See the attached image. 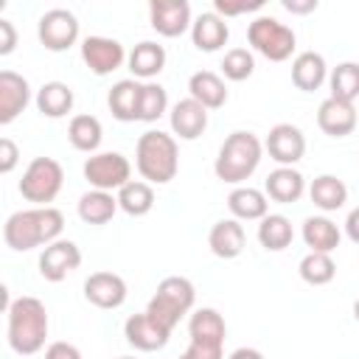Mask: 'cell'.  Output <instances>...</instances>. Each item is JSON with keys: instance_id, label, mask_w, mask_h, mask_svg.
Segmentation results:
<instances>
[{"instance_id": "836d02e7", "label": "cell", "mask_w": 359, "mask_h": 359, "mask_svg": "<svg viewBox=\"0 0 359 359\" xmlns=\"http://www.w3.org/2000/svg\"><path fill=\"white\" fill-rule=\"evenodd\" d=\"M115 196H118V208L129 216H146L154 208V188L143 180H129Z\"/></svg>"}, {"instance_id": "d590c367", "label": "cell", "mask_w": 359, "mask_h": 359, "mask_svg": "<svg viewBox=\"0 0 359 359\" xmlns=\"http://www.w3.org/2000/svg\"><path fill=\"white\" fill-rule=\"evenodd\" d=\"M297 272L309 286H325L337 278V264L328 252H309L300 258Z\"/></svg>"}, {"instance_id": "cb8c5ba5", "label": "cell", "mask_w": 359, "mask_h": 359, "mask_svg": "<svg viewBox=\"0 0 359 359\" xmlns=\"http://www.w3.org/2000/svg\"><path fill=\"white\" fill-rule=\"evenodd\" d=\"M188 95L199 101L205 109H219L227 104V84L213 70H196L188 79Z\"/></svg>"}, {"instance_id": "b9f144b4", "label": "cell", "mask_w": 359, "mask_h": 359, "mask_svg": "<svg viewBox=\"0 0 359 359\" xmlns=\"http://www.w3.org/2000/svg\"><path fill=\"white\" fill-rule=\"evenodd\" d=\"M180 359H222V345H205V342H191Z\"/></svg>"}, {"instance_id": "7c38bea8", "label": "cell", "mask_w": 359, "mask_h": 359, "mask_svg": "<svg viewBox=\"0 0 359 359\" xmlns=\"http://www.w3.org/2000/svg\"><path fill=\"white\" fill-rule=\"evenodd\" d=\"M264 151L278 165H294L306 154V135L294 123H275L264 140Z\"/></svg>"}, {"instance_id": "d6986e66", "label": "cell", "mask_w": 359, "mask_h": 359, "mask_svg": "<svg viewBox=\"0 0 359 359\" xmlns=\"http://www.w3.org/2000/svg\"><path fill=\"white\" fill-rule=\"evenodd\" d=\"M264 194L272 202L292 205L306 194V177L294 165H278L275 171H269L266 182H264Z\"/></svg>"}, {"instance_id": "74e56055", "label": "cell", "mask_w": 359, "mask_h": 359, "mask_svg": "<svg viewBox=\"0 0 359 359\" xmlns=\"http://www.w3.org/2000/svg\"><path fill=\"white\" fill-rule=\"evenodd\" d=\"M252 70H255V59L247 48H230L222 59V73L230 81H244L252 76Z\"/></svg>"}, {"instance_id": "83f0119b", "label": "cell", "mask_w": 359, "mask_h": 359, "mask_svg": "<svg viewBox=\"0 0 359 359\" xmlns=\"http://www.w3.org/2000/svg\"><path fill=\"white\" fill-rule=\"evenodd\" d=\"M188 334H191V342L224 345L227 323L216 309H196L191 314V320H188Z\"/></svg>"}, {"instance_id": "7bdbcfd3", "label": "cell", "mask_w": 359, "mask_h": 359, "mask_svg": "<svg viewBox=\"0 0 359 359\" xmlns=\"http://www.w3.org/2000/svg\"><path fill=\"white\" fill-rule=\"evenodd\" d=\"M17 48V28L11 20H0V56H8Z\"/></svg>"}, {"instance_id": "5b68a950", "label": "cell", "mask_w": 359, "mask_h": 359, "mask_svg": "<svg viewBox=\"0 0 359 359\" xmlns=\"http://www.w3.org/2000/svg\"><path fill=\"white\" fill-rule=\"evenodd\" d=\"M196 303V289L188 278L182 275H168L157 283V292L151 294L149 306H146V314L163 325L165 331H174L177 323L194 309Z\"/></svg>"}, {"instance_id": "60d3db41", "label": "cell", "mask_w": 359, "mask_h": 359, "mask_svg": "<svg viewBox=\"0 0 359 359\" xmlns=\"http://www.w3.org/2000/svg\"><path fill=\"white\" fill-rule=\"evenodd\" d=\"M45 359H84L81 351L73 345V342H65V339H56L45 348Z\"/></svg>"}, {"instance_id": "ba28073f", "label": "cell", "mask_w": 359, "mask_h": 359, "mask_svg": "<svg viewBox=\"0 0 359 359\" xmlns=\"http://www.w3.org/2000/svg\"><path fill=\"white\" fill-rule=\"evenodd\" d=\"M84 180L95 191H121L132 180V163L121 151H95L84 160Z\"/></svg>"}, {"instance_id": "f6af8a7d", "label": "cell", "mask_w": 359, "mask_h": 359, "mask_svg": "<svg viewBox=\"0 0 359 359\" xmlns=\"http://www.w3.org/2000/svg\"><path fill=\"white\" fill-rule=\"evenodd\" d=\"M345 236H348L353 244H359V208H353V210L348 213V219H345Z\"/></svg>"}, {"instance_id": "f35d334b", "label": "cell", "mask_w": 359, "mask_h": 359, "mask_svg": "<svg viewBox=\"0 0 359 359\" xmlns=\"http://www.w3.org/2000/svg\"><path fill=\"white\" fill-rule=\"evenodd\" d=\"M264 8V0H213V11L227 20V17H238V14H247V11H258Z\"/></svg>"}, {"instance_id": "277c9868", "label": "cell", "mask_w": 359, "mask_h": 359, "mask_svg": "<svg viewBox=\"0 0 359 359\" xmlns=\"http://www.w3.org/2000/svg\"><path fill=\"white\" fill-rule=\"evenodd\" d=\"M261 157H264V143L258 140V135L238 129V132H230L224 137V143L219 146L213 171L222 182L241 185L244 180H250L255 174Z\"/></svg>"}, {"instance_id": "7a4b0ae2", "label": "cell", "mask_w": 359, "mask_h": 359, "mask_svg": "<svg viewBox=\"0 0 359 359\" xmlns=\"http://www.w3.org/2000/svg\"><path fill=\"white\" fill-rule=\"evenodd\" d=\"M8 348L20 356H34L45 348L48 339V311L39 297L22 294L11 300L8 311Z\"/></svg>"}, {"instance_id": "484cf974", "label": "cell", "mask_w": 359, "mask_h": 359, "mask_svg": "<svg viewBox=\"0 0 359 359\" xmlns=\"http://www.w3.org/2000/svg\"><path fill=\"white\" fill-rule=\"evenodd\" d=\"M300 236H303L309 252H328V255H331V252L339 247V241H342L339 227H337L328 216H309V219L303 222Z\"/></svg>"}, {"instance_id": "8fae6325", "label": "cell", "mask_w": 359, "mask_h": 359, "mask_svg": "<svg viewBox=\"0 0 359 359\" xmlns=\"http://www.w3.org/2000/svg\"><path fill=\"white\" fill-rule=\"evenodd\" d=\"M79 266H81V250L70 238H59V241L42 247V252H39V275L50 283L65 280Z\"/></svg>"}, {"instance_id": "ab89813d", "label": "cell", "mask_w": 359, "mask_h": 359, "mask_svg": "<svg viewBox=\"0 0 359 359\" xmlns=\"http://www.w3.org/2000/svg\"><path fill=\"white\" fill-rule=\"evenodd\" d=\"M17 160H20L17 143H14L11 137H3V140H0V174H11L14 165H17Z\"/></svg>"}, {"instance_id": "d6a6232c", "label": "cell", "mask_w": 359, "mask_h": 359, "mask_svg": "<svg viewBox=\"0 0 359 359\" xmlns=\"http://www.w3.org/2000/svg\"><path fill=\"white\" fill-rule=\"evenodd\" d=\"M294 238V230H292V222L283 216V213H266L258 224V241L264 250L269 252H280L292 244Z\"/></svg>"}, {"instance_id": "7402d4cb", "label": "cell", "mask_w": 359, "mask_h": 359, "mask_svg": "<svg viewBox=\"0 0 359 359\" xmlns=\"http://www.w3.org/2000/svg\"><path fill=\"white\" fill-rule=\"evenodd\" d=\"M227 208H230L233 219H238V222H261L269 213V199L258 188L236 185L227 196Z\"/></svg>"}, {"instance_id": "e575fe53", "label": "cell", "mask_w": 359, "mask_h": 359, "mask_svg": "<svg viewBox=\"0 0 359 359\" xmlns=\"http://www.w3.org/2000/svg\"><path fill=\"white\" fill-rule=\"evenodd\" d=\"M331 98L353 104L359 98V62H339L328 76Z\"/></svg>"}, {"instance_id": "5bb4252c", "label": "cell", "mask_w": 359, "mask_h": 359, "mask_svg": "<svg viewBox=\"0 0 359 359\" xmlns=\"http://www.w3.org/2000/svg\"><path fill=\"white\" fill-rule=\"evenodd\" d=\"M126 280L115 272H93L84 280V297L95 309H121L126 303Z\"/></svg>"}, {"instance_id": "4dcf8cb0", "label": "cell", "mask_w": 359, "mask_h": 359, "mask_svg": "<svg viewBox=\"0 0 359 359\" xmlns=\"http://www.w3.org/2000/svg\"><path fill=\"white\" fill-rule=\"evenodd\" d=\"M118 210V196L109 191H87L79 199V219L84 224H107Z\"/></svg>"}, {"instance_id": "44dd1931", "label": "cell", "mask_w": 359, "mask_h": 359, "mask_svg": "<svg viewBox=\"0 0 359 359\" xmlns=\"http://www.w3.org/2000/svg\"><path fill=\"white\" fill-rule=\"evenodd\" d=\"M227 36H230V28L216 11L199 14L191 25V42H194L196 50H205V53H213V50L224 48Z\"/></svg>"}, {"instance_id": "ffe728a7", "label": "cell", "mask_w": 359, "mask_h": 359, "mask_svg": "<svg viewBox=\"0 0 359 359\" xmlns=\"http://www.w3.org/2000/svg\"><path fill=\"white\" fill-rule=\"evenodd\" d=\"M244 244H247V236H244V227L238 219H219L210 233H208V247L216 258H238L244 252Z\"/></svg>"}, {"instance_id": "4316f807", "label": "cell", "mask_w": 359, "mask_h": 359, "mask_svg": "<svg viewBox=\"0 0 359 359\" xmlns=\"http://www.w3.org/2000/svg\"><path fill=\"white\" fill-rule=\"evenodd\" d=\"M129 70L135 79H146L151 81L154 76H160V70L165 67V48L146 39V42H137L132 50H129V59H126Z\"/></svg>"}, {"instance_id": "6da1fadb", "label": "cell", "mask_w": 359, "mask_h": 359, "mask_svg": "<svg viewBox=\"0 0 359 359\" xmlns=\"http://www.w3.org/2000/svg\"><path fill=\"white\" fill-rule=\"evenodd\" d=\"M65 230V216L59 208H28V210H17L6 219L3 224V241L6 247H11L14 252H28L36 247H48L53 241H59Z\"/></svg>"}, {"instance_id": "52a82bcc", "label": "cell", "mask_w": 359, "mask_h": 359, "mask_svg": "<svg viewBox=\"0 0 359 359\" xmlns=\"http://www.w3.org/2000/svg\"><path fill=\"white\" fill-rule=\"evenodd\" d=\"M65 185V171L53 157H34L28 163V168L22 171L20 180V194L25 202H34L39 208H48V202H53L59 196Z\"/></svg>"}, {"instance_id": "8992f818", "label": "cell", "mask_w": 359, "mask_h": 359, "mask_svg": "<svg viewBox=\"0 0 359 359\" xmlns=\"http://www.w3.org/2000/svg\"><path fill=\"white\" fill-rule=\"evenodd\" d=\"M247 42L255 53H261L269 62H286V59H292V53L297 48L294 31L289 25H283L280 20L266 17V14L255 17L247 25Z\"/></svg>"}, {"instance_id": "c3c4849f", "label": "cell", "mask_w": 359, "mask_h": 359, "mask_svg": "<svg viewBox=\"0 0 359 359\" xmlns=\"http://www.w3.org/2000/svg\"><path fill=\"white\" fill-rule=\"evenodd\" d=\"M118 359H135V356H118Z\"/></svg>"}, {"instance_id": "f546056e", "label": "cell", "mask_w": 359, "mask_h": 359, "mask_svg": "<svg viewBox=\"0 0 359 359\" xmlns=\"http://www.w3.org/2000/svg\"><path fill=\"white\" fill-rule=\"evenodd\" d=\"M309 196L320 210L331 213V210H339L348 202V185L334 174H320V177L311 180Z\"/></svg>"}, {"instance_id": "7dc6e473", "label": "cell", "mask_w": 359, "mask_h": 359, "mask_svg": "<svg viewBox=\"0 0 359 359\" xmlns=\"http://www.w3.org/2000/svg\"><path fill=\"white\" fill-rule=\"evenodd\" d=\"M353 320H356V323H359V297H356V300H353Z\"/></svg>"}, {"instance_id": "603a6c76", "label": "cell", "mask_w": 359, "mask_h": 359, "mask_svg": "<svg viewBox=\"0 0 359 359\" xmlns=\"http://www.w3.org/2000/svg\"><path fill=\"white\" fill-rule=\"evenodd\" d=\"M328 79V65L323 53L317 50H303L292 59V84L303 93H314L323 81Z\"/></svg>"}, {"instance_id": "e0dca14e", "label": "cell", "mask_w": 359, "mask_h": 359, "mask_svg": "<svg viewBox=\"0 0 359 359\" xmlns=\"http://www.w3.org/2000/svg\"><path fill=\"white\" fill-rule=\"evenodd\" d=\"M359 123V112L353 104L339 101V98H325L317 109V126L328 135V137H345L356 129Z\"/></svg>"}, {"instance_id": "bcb514c9", "label": "cell", "mask_w": 359, "mask_h": 359, "mask_svg": "<svg viewBox=\"0 0 359 359\" xmlns=\"http://www.w3.org/2000/svg\"><path fill=\"white\" fill-rule=\"evenodd\" d=\"M227 359H264V353L255 351V348H236Z\"/></svg>"}, {"instance_id": "d4e9b609", "label": "cell", "mask_w": 359, "mask_h": 359, "mask_svg": "<svg viewBox=\"0 0 359 359\" xmlns=\"http://www.w3.org/2000/svg\"><path fill=\"white\" fill-rule=\"evenodd\" d=\"M140 93H143V84L135 81V79H121L118 84H112L109 95H107V104H109V112L129 123V121H140Z\"/></svg>"}, {"instance_id": "1f68e13d", "label": "cell", "mask_w": 359, "mask_h": 359, "mask_svg": "<svg viewBox=\"0 0 359 359\" xmlns=\"http://www.w3.org/2000/svg\"><path fill=\"white\" fill-rule=\"evenodd\" d=\"M101 137H104V129H101V121L95 115H73L70 118V126H67V140L73 149L79 151H87V154H95V149L101 146Z\"/></svg>"}, {"instance_id": "3957f363", "label": "cell", "mask_w": 359, "mask_h": 359, "mask_svg": "<svg viewBox=\"0 0 359 359\" xmlns=\"http://www.w3.org/2000/svg\"><path fill=\"white\" fill-rule=\"evenodd\" d=\"M135 165H137V174L149 185L171 182L180 171V149H177L174 135L160 132V129L143 132L135 146Z\"/></svg>"}, {"instance_id": "4fadbf2b", "label": "cell", "mask_w": 359, "mask_h": 359, "mask_svg": "<svg viewBox=\"0 0 359 359\" xmlns=\"http://www.w3.org/2000/svg\"><path fill=\"white\" fill-rule=\"evenodd\" d=\"M81 59L95 76H109L129 59V53L112 36H87L81 42Z\"/></svg>"}, {"instance_id": "8d00e7d4", "label": "cell", "mask_w": 359, "mask_h": 359, "mask_svg": "<svg viewBox=\"0 0 359 359\" xmlns=\"http://www.w3.org/2000/svg\"><path fill=\"white\" fill-rule=\"evenodd\" d=\"M168 109V93L163 84L157 81H143V93H140V121L154 123L157 118H163Z\"/></svg>"}, {"instance_id": "9c48e42d", "label": "cell", "mask_w": 359, "mask_h": 359, "mask_svg": "<svg viewBox=\"0 0 359 359\" xmlns=\"http://www.w3.org/2000/svg\"><path fill=\"white\" fill-rule=\"evenodd\" d=\"M36 36L48 50L62 53L79 39V20L67 8H48L36 22Z\"/></svg>"}, {"instance_id": "ac0fdd59", "label": "cell", "mask_w": 359, "mask_h": 359, "mask_svg": "<svg viewBox=\"0 0 359 359\" xmlns=\"http://www.w3.org/2000/svg\"><path fill=\"white\" fill-rule=\"evenodd\" d=\"M168 121H171V132L180 140H196L208 129V109L188 95V98H180L171 107Z\"/></svg>"}, {"instance_id": "f1b7e54d", "label": "cell", "mask_w": 359, "mask_h": 359, "mask_svg": "<svg viewBox=\"0 0 359 359\" xmlns=\"http://www.w3.org/2000/svg\"><path fill=\"white\" fill-rule=\"evenodd\" d=\"M73 104H76L73 87L65 81H45L36 90V109L45 118H65L73 109Z\"/></svg>"}, {"instance_id": "2e32d148", "label": "cell", "mask_w": 359, "mask_h": 359, "mask_svg": "<svg viewBox=\"0 0 359 359\" xmlns=\"http://www.w3.org/2000/svg\"><path fill=\"white\" fill-rule=\"evenodd\" d=\"M31 101V84L14 70H0V123H11Z\"/></svg>"}, {"instance_id": "9a60e30c", "label": "cell", "mask_w": 359, "mask_h": 359, "mask_svg": "<svg viewBox=\"0 0 359 359\" xmlns=\"http://www.w3.org/2000/svg\"><path fill=\"white\" fill-rule=\"evenodd\" d=\"M123 337H126V342H129L135 351L151 353V351H160V348L168 345L171 331H165V328L157 325L146 311H140V314L126 317V323H123Z\"/></svg>"}, {"instance_id": "ee69618b", "label": "cell", "mask_w": 359, "mask_h": 359, "mask_svg": "<svg viewBox=\"0 0 359 359\" xmlns=\"http://www.w3.org/2000/svg\"><path fill=\"white\" fill-rule=\"evenodd\" d=\"M286 11L292 14H309V11H317V0H283L280 3Z\"/></svg>"}, {"instance_id": "30bf717a", "label": "cell", "mask_w": 359, "mask_h": 359, "mask_svg": "<svg viewBox=\"0 0 359 359\" xmlns=\"http://www.w3.org/2000/svg\"><path fill=\"white\" fill-rule=\"evenodd\" d=\"M149 22L160 36H168V39L182 36L194 25L191 6H188V0H151Z\"/></svg>"}]
</instances>
